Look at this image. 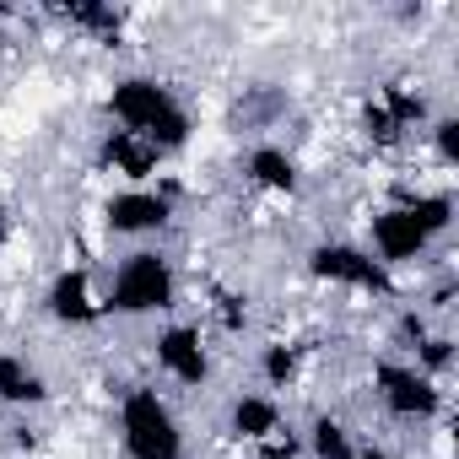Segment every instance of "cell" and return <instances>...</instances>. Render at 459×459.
Segmentation results:
<instances>
[{"label":"cell","mask_w":459,"mask_h":459,"mask_svg":"<svg viewBox=\"0 0 459 459\" xmlns=\"http://www.w3.org/2000/svg\"><path fill=\"white\" fill-rule=\"evenodd\" d=\"M249 168H255V178L271 184V189H292V178H298V173H292V157H281L276 146H260V152L249 157Z\"/></svg>","instance_id":"cell-12"},{"label":"cell","mask_w":459,"mask_h":459,"mask_svg":"<svg viewBox=\"0 0 459 459\" xmlns=\"http://www.w3.org/2000/svg\"><path fill=\"white\" fill-rule=\"evenodd\" d=\"M265 373H271V378H276V384H281V378H287V373H292V351H281V346H276V351H271V357H265Z\"/></svg>","instance_id":"cell-19"},{"label":"cell","mask_w":459,"mask_h":459,"mask_svg":"<svg viewBox=\"0 0 459 459\" xmlns=\"http://www.w3.org/2000/svg\"><path fill=\"white\" fill-rule=\"evenodd\" d=\"M49 308H55L60 319H71V325H87V319L98 314L92 298H87V276H60L55 292H49Z\"/></svg>","instance_id":"cell-10"},{"label":"cell","mask_w":459,"mask_h":459,"mask_svg":"<svg viewBox=\"0 0 459 459\" xmlns=\"http://www.w3.org/2000/svg\"><path fill=\"white\" fill-rule=\"evenodd\" d=\"M373 238H378V255H384V260H411V255L427 244V233H421L405 211H384V216L373 221Z\"/></svg>","instance_id":"cell-7"},{"label":"cell","mask_w":459,"mask_h":459,"mask_svg":"<svg viewBox=\"0 0 459 459\" xmlns=\"http://www.w3.org/2000/svg\"><path fill=\"white\" fill-rule=\"evenodd\" d=\"M437 146H443V157H448V162L459 157V125H454V119H443V125H437Z\"/></svg>","instance_id":"cell-18"},{"label":"cell","mask_w":459,"mask_h":459,"mask_svg":"<svg viewBox=\"0 0 459 459\" xmlns=\"http://www.w3.org/2000/svg\"><path fill=\"white\" fill-rule=\"evenodd\" d=\"M427 362L443 368V362H448V341H427Z\"/></svg>","instance_id":"cell-20"},{"label":"cell","mask_w":459,"mask_h":459,"mask_svg":"<svg viewBox=\"0 0 459 459\" xmlns=\"http://www.w3.org/2000/svg\"><path fill=\"white\" fill-rule=\"evenodd\" d=\"M114 114L125 119L130 135H141L152 146H178L189 135V119L173 108V98L157 82H119L114 87Z\"/></svg>","instance_id":"cell-1"},{"label":"cell","mask_w":459,"mask_h":459,"mask_svg":"<svg viewBox=\"0 0 459 459\" xmlns=\"http://www.w3.org/2000/svg\"><path fill=\"white\" fill-rule=\"evenodd\" d=\"M378 389H384V400H389L400 416H432V411H437V389H432L421 373H411V368L384 362V368H378Z\"/></svg>","instance_id":"cell-4"},{"label":"cell","mask_w":459,"mask_h":459,"mask_svg":"<svg viewBox=\"0 0 459 459\" xmlns=\"http://www.w3.org/2000/svg\"><path fill=\"white\" fill-rule=\"evenodd\" d=\"M314 448H319V459H346L351 454V443H346V432L335 421H319L314 427Z\"/></svg>","instance_id":"cell-16"},{"label":"cell","mask_w":459,"mask_h":459,"mask_svg":"<svg viewBox=\"0 0 459 459\" xmlns=\"http://www.w3.org/2000/svg\"><path fill=\"white\" fill-rule=\"evenodd\" d=\"M362 459H389V454H362Z\"/></svg>","instance_id":"cell-21"},{"label":"cell","mask_w":459,"mask_h":459,"mask_svg":"<svg viewBox=\"0 0 459 459\" xmlns=\"http://www.w3.org/2000/svg\"><path fill=\"white\" fill-rule=\"evenodd\" d=\"M314 271H319L325 281H351V287H373V292H384V271H378L368 255L346 249V244H325V249L314 255Z\"/></svg>","instance_id":"cell-5"},{"label":"cell","mask_w":459,"mask_h":459,"mask_svg":"<svg viewBox=\"0 0 459 459\" xmlns=\"http://www.w3.org/2000/svg\"><path fill=\"white\" fill-rule=\"evenodd\" d=\"M378 108H384V114H389L400 130H405L411 119H421V98H416V92H405V87H389V98H384Z\"/></svg>","instance_id":"cell-15"},{"label":"cell","mask_w":459,"mask_h":459,"mask_svg":"<svg viewBox=\"0 0 459 459\" xmlns=\"http://www.w3.org/2000/svg\"><path fill=\"white\" fill-rule=\"evenodd\" d=\"M368 130H373L378 141H394V135H400V125H394L384 108H368Z\"/></svg>","instance_id":"cell-17"},{"label":"cell","mask_w":459,"mask_h":459,"mask_svg":"<svg viewBox=\"0 0 459 459\" xmlns=\"http://www.w3.org/2000/svg\"><path fill=\"white\" fill-rule=\"evenodd\" d=\"M157 357H162V368H168L173 378H184V384H200V378H205V351H200V335H195V330H168V335L157 341Z\"/></svg>","instance_id":"cell-6"},{"label":"cell","mask_w":459,"mask_h":459,"mask_svg":"<svg viewBox=\"0 0 459 459\" xmlns=\"http://www.w3.org/2000/svg\"><path fill=\"white\" fill-rule=\"evenodd\" d=\"M103 157H108L119 173H130V178H146V173L157 168V146L141 141V135H130V130H114L108 146H103Z\"/></svg>","instance_id":"cell-8"},{"label":"cell","mask_w":459,"mask_h":459,"mask_svg":"<svg viewBox=\"0 0 459 459\" xmlns=\"http://www.w3.org/2000/svg\"><path fill=\"white\" fill-rule=\"evenodd\" d=\"M168 298H173V276H168V265H162L157 255H135V260L119 271V281H114V308H119V314L168 308Z\"/></svg>","instance_id":"cell-3"},{"label":"cell","mask_w":459,"mask_h":459,"mask_svg":"<svg viewBox=\"0 0 459 459\" xmlns=\"http://www.w3.org/2000/svg\"><path fill=\"white\" fill-rule=\"evenodd\" d=\"M233 427H238L244 437H271V432H276V405H271V400H238Z\"/></svg>","instance_id":"cell-13"},{"label":"cell","mask_w":459,"mask_h":459,"mask_svg":"<svg viewBox=\"0 0 459 459\" xmlns=\"http://www.w3.org/2000/svg\"><path fill=\"white\" fill-rule=\"evenodd\" d=\"M0 400H44V384L17 362V357H0Z\"/></svg>","instance_id":"cell-11"},{"label":"cell","mask_w":459,"mask_h":459,"mask_svg":"<svg viewBox=\"0 0 459 459\" xmlns=\"http://www.w3.org/2000/svg\"><path fill=\"white\" fill-rule=\"evenodd\" d=\"M125 443L135 459H184V443H178V427L168 416V405L146 389H135L125 400Z\"/></svg>","instance_id":"cell-2"},{"label":"cell","mask_w":459,"mask_h":459,"mask_svg":"<svg viewBox=\"0 0 459 459\" xmlns=\"http://www.w3.org/2000/svg\"><path fill=\"white\" fill-rule=\"evenodd\" d=\"M448 211H454V205H448L443 195H427V200H411V205H405V216H411V221L421 227L427 238L437 233V227H448Z\"/></svg>","instance_id":"cell-14"},{"label":"cell","mask_w":459,"mask_h":459,"mask_svg":"<svg viewBox=\"0 0 459 459\" xmlns=\"http://www.w3.org/2000/svg\"><path fill=\"white\" fill-rule=\"evenodd\" d=\"M168 216V205L157 200V195H119L114 205H108V221L119 227V233H141V227H157Z\"/></svg>","instance_id":"cell-9"}]
</instances>
